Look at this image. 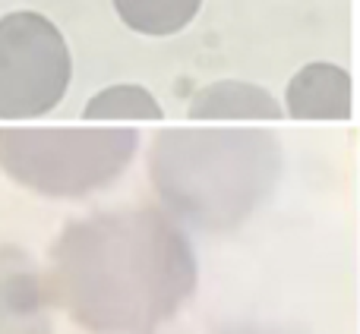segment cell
<instances>
[{"label":"cell","mask_w":360,"mask_h":334,"mask_svg":"<svg viewBox=\"0 0 360 334\" xmlns=\"http://www.w3.org/2000/svg\"><path fill=\"white\" fill-rule=\"evenodd\" d=\"M44 290L86 331L155 334L196 290V255L158 208L101 211L60 234Z\"/></svg>","instance_id":"1"},{"label":"cell","mask_w":360,"mask_h":334,"mask_svg":"<svg viewBox=\"0 0 360 334\" xmlns=\"http://www.w3.org/2000/svg\"><path fill=\"white\" fill-rule=\"evenodd\" d=\"M70 73V48L48 16L16 10L0 19V120L54 111L67 95Z\"/></svg>","instance_id":"4"},{"label":"cell","mask_w":360,"mask_h":334,"mask_svg":"<svg viewBox=\"0 0 360 334\" xmlns=\"http://www.w3.org/2000/svg\"><path fill=\"white\" fill-rule=\"evenodd\" d=\"M288 114L294 120H348V69L335 67V63H307L288 86Z\"/></svg>","instance_id":"6"},{"label":"cell","mask_w":360,"mask_h":334,"mask_svg":"<svg viewBox=\"0 0 360 334\" xmlns=\"http://www.w3.org/2000/svg\"><path fill=\"white\" fill-rule=\"evenodd\" d=\"M86 120H162L165 111L149 88L111 86L86 105Z\"/></svg>","instance_id":"9"},{"label":"cell","mask_w":360,"mask_h":334,"mask_svg":"<svg viewBox=\"0 0 360 334\" xmlns=\"http://www.w3.org/2000/svg\"><path fill=\"white\" fill-rule=\"evenodd\" d=\"M0 334H51L44 278L16 246H0Z\"/></svg>","instance_id":"5"},{"label":"cell","mask_w":360,"mask_h":334,"mask_svg":"<svg viewBox=\"0 0 360 334\" xmlns=\"http://www.w3.org/2000/svg\"><path fill=\"white\" fill-rule=\"evenodd\" d=\"M139 133L95 130H0V171L54 199H76L114 183L133 161Z\"/></svg>","instance_id":"3"},{"label":"cell","mask_w":360,"mask_h":334,"mask_svg":"<svg viewBox=\"0 0 360 334\" xmlns=\"http://www.w3.org/2000/svg\"><path fill=\"white\" fill-rule=\"evenodd\" d=\"M162 202L199 230H234L272 196L281 145L269 130H165L149 155Z\"/></svg>","instance_id":"2"},{"label":"cell","mask_w":360,"mask_h":334,"mask_svg":"<svg viewBox=\"0 0 360 334\" xmlns=\"http://www.w3.org/2000/svg\"><path fill=\"white\" fill-rule=\"evenodd\" d=\"M202 0H114L117 16L143 35H174L186 29Z\"/></svg>","instance_id":"8"},{"label":"cell","mask_w":360,"mask_h":334,"mask_svg":"<svg viewBox=\"0 0 360 334\" xmlns=\"http://www.w3.org/2000/svg\"><path fill=\"white\" fill-rule=\"evenodd\" d=\"M234 334H256V331H234Z\"/></svg>","instance_id":"10"},{"label":"cell","mask_w":360,"mask_h":334,"mask_svg":"<svg viewBox=\"0 0 360 334\" xmlns=\"http://www.w3.org/2000/svg\"><path fill=\"white\" fill-rule=\"evenodd\" d=\"M193 120H231V117H247V120H278L281 105L266 92V88L253 86V82H212V86L199 88L193 95L190 105Z\"/></svg>","instance_id":"7"}]
</instances>
